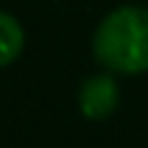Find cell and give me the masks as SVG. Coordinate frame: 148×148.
<instances>
[{
    "instance_id": "obj_2",
    "label": "cell",
    "mask_w": 148,
    "mask_h": 148,
    "mask_svg": "<svg viewBox=\"0 0 148 148\" xmlns=\"http://www.w3.org/2000/svg\"><path fill=\"white\" fill-rule=\"evenodd\" d=\"M117 104H120V86L109 73H99L83 81L78 91V107L88 120L109 117L117 109Z\"/></svg>"
},
{
    "instance_id": "obj_3",
    "label": "cell",
    "mask_w": 148,
    "mask_h": 148,
    "mask_svg": "<svg viewBox=\"0 0 148 148\" xmlns=\"http://www.w3.org/2000/svg\"><path fill=\"white\" fill-rule=\"evenodd\" d=\"M23 49V29L21 23L10 16L0 10V68L10 65Z\"/></svg>"
},
{
    "instance_id": "obj_1",
    "label": "cell",
    "mask_w": 148,
    "mask_h": 148,
    "mask_svg": "<svg viewBox=\"0 0 148 148\" xmlns=\"http://www.w3.org/2000/svg\"><path fill=\"white\" fill-rule=\"evenodd\" d=\"M94 57L114 73L148 70V8L122 5L112 10L94 34Z\"/></svg>"
}]
</instances>
